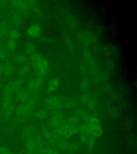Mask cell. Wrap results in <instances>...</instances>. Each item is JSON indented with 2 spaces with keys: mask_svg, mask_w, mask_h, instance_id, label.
Listing matches in <instances>:
<instances>
[{
  "mask_svg": "<svg viewBox=\"0 0 137 154\" xmlns=\"http://www.w3.org/2000/svg\"><path fill=\"white\" fill-rule=\"evenodd\" d=\"M30 70V67L28 65H25L20 68L18 74L20 77H24L26 75Z\"/></svg>",
  "mask_w": 137,
  "mask_h": 154,
  "instance_id": "obj_25",
  "label": "cell"
},
{
  "mask_svg": "<svg viewBox=\"0 0 137 154\" xmlns=\"http://www.w3.org/2000/svg\"><path fill=\"white\" fill-rule=\"evenodd\" d=\"M7 47L9 49L13 51L16 48V42L14 40L10 39L7 42Z\"/></svg>",
  "mask_w": 137,
  "mask_h": 154,
  "instance_id": "obj_34",
  "label": "cell"
},
{
  "mask_svg": "<svg viewBox=\"0 0 137 154\" xmlns=\"http://www.w3.org/2000/svg\"><path fill=\"white\" fill-rule=\"evenodd\" d=\"M11 21H12V24L16 25V26H19L21 23H22V19L19 15L18 14H13L11 17Z\"/></svg>",
  "mask_w": 137,
  "mask_h": 154,
  "instance_id": "obj_30",
  "label": "cell"
},
{
  "mask_svg": "<svg viewBox=\"0 0 137 154\" xmlns=\"http://www.w3.org/2000/svg\"></svg>",
  "mask_w": 137,
  "mask_h": 154,
  "instance_id": "obj_41",
  "label": "cell"
},
{
  "mask_svg": "<svg viewBox=\"0 0 137 154\" xmlns=\"http://www.w3.org/2000/svg\"><path fill=\"white\" fill-rule=\"evenodd\" d=\"M87 125L89 126V135L95 139L101 137L103 133V130L101 125Z\"/></svg>",
  "mask_w": 137,
  "mask_h": 154,
  "instance_id": "obj_10",
  "label": "cell"
},
{
  "mask_svg": "<svg viewBox=\"0 0 137 154\" xmlns=\"http://www.w3.org/2000/svg\"><path fill=\"white\" fill-rule=\"evenodd\" d=\"M82 101L83 103L92 110L96 108L97 106L96 100L91 94L88 93L84 94L82 97Z\"/></svg>",
  "mask_w": 137,
  "mask_h": 154,
  "instance_id": "obj_8",
  "label": "cell"
},
{
  "mask_svg": "<svg viewBox=\"0 0 137 154\" xmlns=\"http://www.w3.org/2000/svg\"><path fill=\"white\" fill-rule=\"evenodd\" d=\"M25 145L26 148L27 154H36L37 147L34 139V136L26 138Z\"/></svg>",
  "mask_w": 137,
  "mask_h": 154,
  "instance_id": "obj_9",
  "label": "cell"
},
{
  "mask_svg": "<svg viewBox=\"0 0 137 154\" xmlns=\"http://www.w3.org/2000/svg\"><path fill=\"white\" fill-rule=\"evenodd\" d=\"M11 103H12L11 94L3 91L2 104V109L3 111L5 110V109L7 108L8 107Z\"/></svg>",
  "mask_w": 137,
  "mask_h": 154,
  "instance_id": "obj_15",
  "label": "cell"
},
{
  "mask_svg": "<svg viewBox=\"0 0 137 154\" xmlns=\"http://www.w3.org/2000/svg\"><path fill=\"white\" fill-rule=\"evenodd\" d=\"M7 26L5 24L1 23H0V38H3L7 33Z\"/></svg>",
  "mask_w": 137,
  "mask_h": 154,
  "instance_id": "obj_31",
  "label": "cell"
},
{
  "mask_svg": "<svg viewBox=\"0 0 137 154\" xmlns=\"http://www.w3.org/2000/svg\"><path fill=\"white\" fill-rule=\"evenodd\" d=\"M56 145H58V147L61 151L65 152L68 149V147L69 146V142L67 141V140L66 139L62 138L58 141Z\"/></svg>",
  "mask_w": 137,
  "mask_h": 154,
  "instance_id": "obj_18",
  "label": "cell"
},
{
  "mask_svg": "<svg viewBox=\"0 0 137 154\" xmlns=\"http://www.w3.org/2000/svg\"><path fill=\"white\" fill-rule=\"evenodd\" d=\"M36 96H33L31 98H30L26 102L19 105L15 109L17 120L22 121L29 117L36 104Z\"/></svg>",
  "mask_w": 137,
  "mask_h": 154,
  "instance_id": "obj_1",
  "label": "cell"
},
{
  "mask_svg": "<svg viewBox=\"0 0 137 154\" xmlns=\"http://www.w3.org/2000/svg\"><path fill=\"white\" fill-rule=\"evenodd\" d=\"M95 139L90 135L85 145L86 146L88 149L91 150L93 148L94 145H95Z\"/></svg>",
  "mask_w": 137,
  "mask_h": 154,
  "instance_id": "obj_28",
  "label": "cell"
},
{
  "mask_svg": "<svg viewBox=\"0 0 137 154\" xmlns=\"http://www.w3.org/2000/svg\"><path fill=\"white\" fill-rule=\"evenodd\" d=\"M45 103L48 109L53 110H58L63 106L62 100L58 96L49 97L46 99Z\"/></svg>",
  "mask_w": 137,
  "mask_h": 154,
  "instance_id": "obj_3",
  "label": "cell"
},
{
  "mask_svg": "<svg viewBox=\"0 0 137 154\" xmlns=\"http://www.w3.org/2000/svg\"><path fill=\"white\" fill-rule=\"evenodd\" d=\"M65 107L67 109H73L75 108V106H76V104L75 101H72V100H69L67 101L66 102L65 104Z\"/></svg>",
  "mask_w": 137,
  "mask_h": 154,
  "instance_id": "obj_36",
  "label": "cell"
},
{
  "mask_svg": "<svg viewBox=\"0 0 137 154\" xmlns=\"http://www.w3.org/2000/svg\"><path fill=\"white\" fill-rule=\"evenodd\" d=\"M1 51H5V47L2 44H0V52Z\"/></svg>",
  "mask_w": 137,
  "mask_h": 154,
  "instance_id": "obj_38",
  "label": "cell"
},
{
  "mask_svg": "<svg viewBox=\"0 0 137 154\" xmlns=\"http://www.w3.org/2000/svg\"><path fill=\"white\" fill-rule=\"evenodd\" d=\"M35 132V128L33 126H29L25 128L23 131V136L25 139L27 137L34 136V133Z\"/></svg>",
  "mask_w": 137,
  "mask_h": 154,
  "instance_id": "obj_21",
  "label": "cell"
},
{
  "mask_svg": "<svg viewBox=\"0 0 137 154\" xmlns=\"http://www.w3.org/2000/svg\"><path fill=\"white\" fill-rule=\"evenodd\" d=\"M23 84V80L21 79L16 80L14 82H10L5 87L4 91L11 94L14 92H17L20 89Z\"/></svg>",
  "mask_w": 137,
  "mask_h": 154,
  "instance_id": "obj_7",
  "label": "cell"
},
{
  "mask_svg": "<svg viewBox=\"0 0 137 154\" xmlns=\"http://www.w3.org/2000/svg\"><path fill=\"white\" fill-rule=\"evenodd\" d=\"M60 84V80L57 78H55L50 80L49 82H48L47 86V91L49 93H53L56 91L59 87Z\"/></svg>",
  "mask_w": 137,
  "mask_h": 154,
  "instance_id": "obj_14",
  "label": "cell"
},
{
  "mask_svg": "<svg viewBox=\"0 0 137 154\" xmlns=\"http://www.w3.org/2000/svg\"><path fill=\"white\" fill-rule=\"evenodd\" d=\"M80 119L76 116H72L67 119V124L69 125L76 126L79 123Z\"/></svg>",
  "mask_w": 137,
  "mask_h": 154,
  "instance_id": "obj_26",
  "label": "cell"
},
{
  "mask_svg": "<svg viewBox=\"0 0 137 154\" xmlns=\"http://www.w3.org/2000/svg\"><path fill=\"white\" fill-rule=\"evenodd\" d=\"M0 154H14L8 147L5 146H0Z\"/></svg>",
  "mask_w": 137,
  "mask_h": 154,
  "instance_id": "obj_35",
  "label": "cell"
},
{
  "mask_svg": "<svg viewBox=\"0 0 137 154\" xmlns=\"http://www.w3.org/2000/svg\"><path fill=\"white\" fill-rule=\"evenodd\" d=\"M35 69L38 73L39 77L42 78L44 77L47 74L49 69V63L48 60L45 58H42L41 60L39 62L38 64L35 67Z\"/></svg>",
  "mask_w": 137,
  "mask_h": 154,
  "instance_id": "obj_6",
  "label": "cell"
},
{
  "mask_svg": "<svg viewBox=\"0 0 137 154\" xmlns=\"http://www.w3.org/2000/svg\"><path fill=\"white\" fill-rule=\"evenodd\" d=\"M48 111L46 109H41L37 111L35 113V117L39 120H44L48 117Z\"/></svg>",
  "mask_w": 137,
  "mask_h": 154,
  "instance_id": "obj_20",
  "label": "cell"
},
{
  "mask_svg": "<svg viewBox=\"0 0 137 154\" xmlns=\"http://www.w3.org/2000/svg\"><path fill=\"white\" fill-rule=\"evenodd\" d=\"M43 80L42 77H39L37 78L32 79L27 82V89L29 93H36L41 89L43 85Z\"/></svg>",
  "mask_w": 137,
  "mask_h": 154,
  "instance_id": "obj_4",
  "label": "cell"
},
{
  "mask_svg": "<svg viewBox=\"0 0 137 154\" xmlns=\"http://www.w3.org/2000/svg\"><path fill=\"white\" fill-rule=\"evenodd\" d=\"M16 100L22 103H25L30 99L29 91L25 89H19L16 93Z\"/></svg>",
  "mask_w": 137,
  "mask_h": 154,
  "instance_id": "obj_11",
  "label": "cell"
},
{
  "mask_svg": "<svg viewBox=\"0 0 137 154\" xmlns=\"http://www.w3.org/2000/svg\"><path fill=\"white\" fill-rule=\"evenodd\" d=\"M89 85V83L86 79H83L80 82V88L83 89H86Z\"/></svg>",
  "mask_w": 137,
  "mask_h": 154,
  "instance_id": "obj_37",
  "label": "cell"
},
{
  "mask_svg": "<svg viewBox=\"0 0 137 154\" xmlns=\"http://www.w3.org/2000/svg\"><path fill=\"white\" fill-rule=\"evenodd\" d=\"M20 35V34L19 33V32L16 29H12L10 32L9 36L11 39L12 40H14L16 39L19 38Z\"/></svg>",
  "mask_w": 137,
  "mask_h": 154,
  "instance_id": "obj_33",
  "label": "cell"
},
{
  "mask_svg": "<svg viewBox=\"0 0 137 154\" xmlns=\"http://www.w3.org/2000/svg\"><path fill=\"white\" fill-rule=\"evenodd\" d=\"M15 105L14 103H12L7 108L5 109V110L3 111V119L6 121L9 118H10V117L11 116V115H12V113L14 112V111L15 110Z\"/></svg>",
  "mask_w": 137,
  "mask_h": 154,
  "instance_id": "obj_17",
  "label": "cell"
},
{
  "mask_svg": "<svg viewBox=\"0 0 137 154\" xmlns=\"http://www.w3.org/2000/svg\"><path fill=\"white\" fill-rule=\"evenodd\" d=\"M2 65L0 64V74L2 73Z\"/></svg>",
  "mask_w": 137,
  "mask_h": 154,
  "instance_id": "obj_39",
  "label": "cell"
},
{
  "mask_svg": "<svg viewBox=\"0 0 137 154\" xmlns=\"http://www.w3.org/2000/svg\"><path fill=\"white\" fill-rule=\"evenodd\" d=\"M1 87V85H0V87Z\"/></svg>",
  "mask_w": 137,
  "mask_h": 154,
  "instance_id": "obj_40",
  "label": "cell"
},
{
  "mask_svg": "<svg viewBox=\"0 0 137 154\" xmlns=\"http://www.w3.org/2000/svg\"><path fill=\"white\" fill-rule=\"evenodd\" d=\"M78 131L79 134H89V126L88 125L84 123L83 124L80 125L78 128Z\"/></svg>",
  "mask_w": 137,
  "mask_h": 154,
  "instance_id": "obj_29",
  "label": "cell"
},
{
  "mask_svg": "<svg viewBox=\"0 0 137 154\" xmlns=\"http://www.w3.org/2000/svg\"><path fill=\"white\" fill-rule=\"evenodd\" d=\"M27 34L32 38H36L40 35L41 28L38 24H33L27 29Z\"/></svg>",
  "mask_w": 137,
  "mask_h": 154,
  "instance_id": "obj_12",
  "label": "cell"
},
{
  "mask_svg": "<svg viewBox=\"0 0 137 154\" xmlns=\"http://www.w3.org/2000/svg\"><path fill=\"white\" fill-rule=\"evenodd\" d=\"M14 71V68L12 65L10 63H5L2 65V73L5 76H9L12 75Z\"/></svg>",
  "mask_w": 137,
  "mask_h": 154,
  "instance_id": "obj_19",
  "label": "cell"
},
{
  "mask_svg": "<svg viewBox=\"0 0 137 154\" xmlns=\"http://www.w3.org/2000/svg\"><path fill=\"white\" fill-rule=\"evenodd\" d=\"M87 115L86 110H85L84 109H78L75 111V116L79 119H83Z\"/></svg>",
  "mask_w": 137,
  "mask_h": 154,
  "instance_id": "obj_23",
  "label": "cell"
},
{
  "mask_svg": "<svg viewBox=\"0 0 137 154\" xmlns=\"http://www.w3.org/2000/svg\"><path fill=\"white\" fill-rule=\"evenodd\" d=\"M42 133L44 139L51 146L56 145L58 141L61 139L56 136L52 129L49 126H43L42 128Z\"/></svg>",
  "mask_w": 137,
  "mask_h": 154,
  "instance_id": "obj_2",
  "label": "cell"
},
{
  "mask_svg": "<svg viewBox=\"0 0 137 154\" xmlns=\"http://www.w3.org/2000/svg\"><path fill=\"white\" fill-rule=\"evenodd\" d=\"M12 4L14 8L19 11H25L27 9L29 5L27 1L22 0L12 1Z\"/></svg>",
  "mask_w": 137,
  "mask_h": 154,
  "instance_id": "obj_16",
  "label": "cell"
},
{
  "mask_svg": "<svg viewBox=\"0 0 137 154\" xmlns=\"http://www.w3.org/2000/svg\"><path fill=\"white\" fill-rule=\"evenodd\" d=\"M27 60V59L26 57L22 54H18L14 57V60L16 62L20 63V64H23V63L26 62Z\"/></svg>",
  "mask_w": 137,
  "mask_h": 154,
  "instance_id": "obj_32",
  "label": "cell"
},
{
  "mask_svg": "<svg viewBox=\"0 0 137 154\" xmlns=\"http://www.w3.org/2000/svg\"><path fill=\"white\" fill-rule=\"evenodd\" d=\"M79 145L78 142H72L69 143V146L68 147L67 150L70 152L73 153V152H77L79 149Z\"/></svg>",
  "mask_w": 137,
  "mask_h": 154,
  "instance_id": "obj_27",
  "label": "cell"
},
{
  "mask_svg": "<svg viewBox=\"0 0 137 154\" xmlns=\"http://www.w3.org/2000/svg\"><path fill=\"white\" fill-rule=\"evenodd\" d=\"M25 51L26 52L27 54H33L35 53V51L36 50V46L34 45L33 43L31 42H29V43L26 44V45L25 46Z\"/></svg>",
  "mask_w": 137,
  "mask_h": 154,
  "instance_id": "obj_24",
  "label": "cell"
},
{
  "mask_svg": "<svg viewBox=\"0 0 137 154\" xmlns=\"http://www.w3.org/2000/svg\"><path fill=\"white\" fill-rule=\"evenodd\" d=\"M65 120L64 117L60 113H55L51 117L49 122V126L51 129H55L60 128L65 124Z\"/></svg>",
  "mask_w": 137,
  "mask_h": 154,
  "instance_id": "obj_5",
  "label": "cell"
},
{
  "mask_svg": "<svg viewBox=\"0 0 137 154\" xmlns=\"http://www.w3.org/2000/svg\"><path fill=\"white\" fill-rule=\"evenodd\" d=\"M42 58V57L41 54L39 53H34L33 54H32L31 60L32 64L34 68L38 64L39 62H40V60H41Z\"/></svg>",
  "mask_w": 137,
  "mask_h": 154,
  "instance_id": "obj_22",
  "label": "cell"
},
{
  "mask_svg": "<svg viewBox=\"0 0 137 154\" xmlns=\"http://www.w3.org/2000/svg\"><path fill=\"white\" fill-rule=\"evenodd\" d=\"M85 124L87 125L95 126L101 125V120L98 117L94 115H87L83 119Z\"/></svg>",
  "mask_w": 137,
  "mask_h": 154,
  "instance_id": "obj_13",
  "label": "cell"
}]
</instances>
